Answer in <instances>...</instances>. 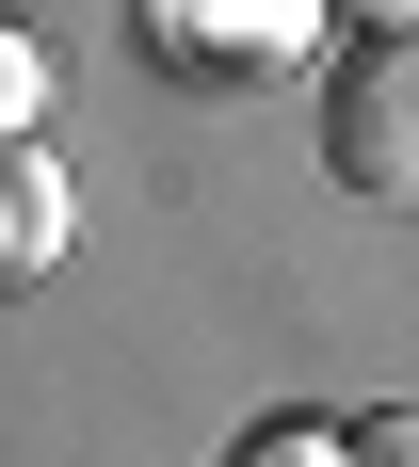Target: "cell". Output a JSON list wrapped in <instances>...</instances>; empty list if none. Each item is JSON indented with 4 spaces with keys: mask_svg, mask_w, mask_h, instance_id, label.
Wrapping results in <instances>:
<instances>
[{
    "mask_svg": "<svg viewBox=\"0 0 419 467\" xmlns=\"http://www.w3.org/2000/svg\"><path fill=\"white\" fill-rule=\"evenodd\" d=\"M323 178L372 193V210H419V33H355L323 81Z\"/></svg>",
    "mask_w": 419,
    "mask_h": 467,
    "instance_id": "1",
    "label": "cell"
},
{
    "mask_svg": "<svg viewBox=\"0 0 419 467\" xmlns=\"http://www.w3.org/2000/svg\"><path fill=\"white\" fill-rule=\"evenodd\" d=\"M145 33L178 65H210V81H258V65H290L323 33V0H145Z\"/></svg>",
    "mask_w": 419,
    "mask_h": 467,
    "instance_id": "2",
    "label": "cell"
},
{
    "mask_svg": "<svg viewBox=\"0 0 419 467\" xmlns=\"http://www.w3.org/2000/svg\"><path fill=\"white\" fill-rule=\"evenodd\" d=\"M65 258V178L48 145H0V275H48Z\"/></svg>",
    "mask_w": 419,
    "mask_h": 467,
    "instance_id": "3",
    "label": "cell"
},
{
    "mask_svg": "<svg viewBox=\"0 0 419 467\" xmlns=\"http://www.w3.org/2000/svg\"><path fill=\"white\" fill-rule=\"evenodd\" d=\"M33 113H48V48L0 16V145H33Z\"/></svg>",
    "mask_w": 419,
    "mask_h": 467,
    "instance_id": "4",
    "label": "cell"
},
{
    "mask_svg": "<svg viewBox=\"0 0 419 467\" xmlns=\"http://www.w3.org/2000/svg\"><path fill=\"white\" fill-rule=\"evenodd\" d=\"M339 467H419V403H372V420H339Z\"/></svg>",
    "mask_w": 419,
    "mask_h": 467,
    "instance_id": "5",
    "label": "cell"
},
{
    "mask_svg": "<svg viewBox=\"0 0 419 467\" xmlns=\"http://www.w3.org/2000/svg\"><path fill=\"white\" fill-rule=\"evenodd\" d=\"M226 467H339V420H258Z\"/></svg>",
    "mask_w": 419,
    "mask_h": 467,
    "instance_id": "6",
    "label": "cell"
},
{
    "mask_svg": "<svg viewBox=\"0 0 419 467\" xmlns=\"http://www.w3.org/2000/svg\"><path fill=\"white\" fill-rule=\"evenodd\" d=\"M323 16H355V33H419V0H323Z\"/></svg>",
    "mask_w": 419,
    "mask_h": 467,
    "instance_id": "7",
    "label": "cell"
}]
</instances>
